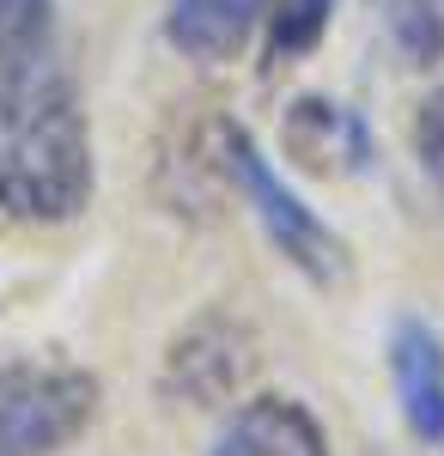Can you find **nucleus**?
I'll return each instance as SVG.
<instances>
[{"label": "nucleus", "mask_w": 444, "mask_h": 456, "mask_svg": "<svg viewBox=\"0 0 444 456\" xmlns=\"http://www.w3.org/2000/svg\"><path fill=\"white\" fill-rule=\"evenodd\" d=\"M92 189L98 159L62 0H0V225H73Z\"/></svg>", "instance_id": "1"}, {"label": "nucleus", "mask_w": 444, "mask_h": 456, "mask_svg": "<svg viewBox=\"0 0 444 456\" xmlns=\"http://www.w3.org/2000/svg\"><path fill=\"white\" fill-rule=\"evenodd\" d=\"M207 159L219 165V176L232 183V195L250 208V219L262 225V238L274 244V256H280L286 268H299L310 286H341L347 281V268H353V262H347V238L310 208L286 176L274 171V159L262 152V141H256L243 122H232V116L213 122Z\"/></svg>", "instance_id": "2"}, {"label": "nucleus", "mask_w": 444, "mask_h": 456, "mask_svg": "<svg viewBox=\"0 0 444 456\" xmlns=\"http://www.w3.org/2000/svg\"><path fill=\"white\" fill-rule=\"evenodd\" d=\"M103 389L86 365L0 359V456H55L98 420Z\"/></svg>", "instance_id": "3"}, {"label": "nucleus", "mask_w": 444, "mask_h": 456, "mask_svg": "<svg viewBox=\"0 0 444 456\" xmlns=\"http://www.w3.org/2000/svg\"><path fill=\"white\" fill-rule=\"evenodd\" d=\"M256 371V335L250 322L226 311L195 316L165 353V395L177 402H195V408H219V402H238V389Z\"/></svg>", "instance_id": "4"}, {"label": "nucleus", "mask_w": 444, "mask_h": 456, "mask_svg": "<svg viewBox=\"0 0 444 456\" xmlns=\"http://www.w3.org/2000/svg\"><path fill=\"white\" fill-rule=\"evenodd\" d=\"M383 365L414 444L444 451V335L420 311H402L383 335Z\"/></svg>", "instance_id": "5"}, {"label": "nucleus", "mask_w": 444, "mask_h": 456, "mask_svg": "<svg viewBox=\"0 0 444 456\" xmlns=\"http://www.w3.org/2000/svg\"><path fill=\"white\" fill-rule=\"evenodd\" d=\"M280 134H286V152L310 165V171L323 176H366L377 159V141L372 128H366V116L341 98H292L286 104V122H280Z\"/></svg>", "instance_id": "6"}, {"label": "nucleus", "mask_w": 444, "mask_h": 456, "mask_svg": "<svg viewBox=\"0 0 444 456\" xmlns=\"http://www.w3.org/2000/svg\"><path fill=\"white\" fill-rule=\"evenodd\" d=\"M207 456H329V438H323V420L299 395L262 389V395L232 402V414L213 432Z\"/></svg>", "instance_id": "7"}, {"label": "nucleus", "mask_w": 444, "mask_h": 456, "mask_svg": "<svg viewBox=\"0 0 444 456\" xmlns=\"http://www.w3.org/2000/svg\"><path fill=\"white\" fill-rule=\"evenodd\" d=\"M274 0H165V43L195 68H226L250 49Z\"/></svg>", "instance_id": "8"}, {"label": "nucleus", "mask_w": 444, "mask_h": 456, "mask_svg": "<svg viewBox=\"0 0 444 456\" xmlns=\"http://www.w3.org/2000/svg\"><path fill=\"white\" fill-rule=\"evenodd\" d=\"M335 25V0H274L262 19V61L268 68H292L329 37Z\"/></svg>", "instance_id": "9"}, {"label": "nucleus", "mask_w": 444, "mask_h": 456, "mask_svg": "<svg viewBox=\"0 0 444 456\" xmlns=\"http://www.w3.org/2000/svg\"><path fill=\"white\" fill-rule=\"evenodd\" d=\"M390 49L408 68H439L444 61V0H390L383 6Z\"/></svg>", "instance_id": "10"}, {"label": "nucleus", "mask_w": 444, "mask_h": 456, "mask_svg": "<svg viewBox=\"0 0 444 456\" xmlns=\"http://www.w3.org/2000/svg\"><path fill=\"white\" fill-rule=\"evenodd\" d=\"M414 159H420V176L432 183V195L444 201V86H432L414 110Z\"/></svg>", "instance_id": "11"}]
</instances>
